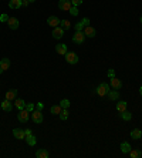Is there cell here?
Returning a JSON list of instances; mask_svg holds the SVG:
<instances>
[{
	"label": "cell",
	"instance_id": "7bdbcfd3",
	"mask_svg": "<svg viewBox=\"0 0 142 158\" xmlns=\"http://www.w3.org/2000/svg\"><path fill=\"white\" fill-rule=\"evenodd\" d=\"M3 71H4V70H3V69H1V67H0V73H3Z\"/></svg>",
	"mask_w": 142,
	"mask_h": 158
},
{
	"label": "cell",
	"instance_id": "7402d4cb",
	"mask_svg": "<svg viewBox=\"0 0 142 158\" xmlns=\"http://www.w3.org/2000/svg\"><path fill=\"white\" fill-rule=\"evenodd\" d=\"M10 60H9V58H1V60H0V67H1V69H3V70H9V69H10Z\"/></svg>",
	"mask_w": 142,
	"mask_h": 158
},
{
	"label": "cell",
	"instance_id": "8d00e7d4",
	"mask_svg": "<svg viewBox=\"0 0 142 158\" xmlns=\"http://www.w3.org/2000/svg\"><path fill=\"white\" fill-rule=\"evenodd\" d=\"M108 77H110V79L115 77V71H114V69H110V70H108Z\"/></svg>",
	"mask_w": 142,
	"mask_h": 158
},
{
	"label": "cell",
	"instance_id": "ee69618b",
	"mask_svg": "<svg viewBox=\"0 0 142 158\" xmlns=\"http://www.w3.org/2000/svg\"><path fill=\"white\" fill-rule=\"evenodd\" d=\"M141 23H142V14H141Z\"/></svg>",
	"mask_w": 142,
	"mask_h": 158
},
{
	"label": "cell",
	"instance_id": "b9f144b4",
	"mask_svg": "<svg viewBox=\"0 0 142 158\" xmlns=\"http://www.w3.org/2000/svg\"><path fill=\"white\" fill-rule=\"evenodd\" d=\"M139 93H141V95H142V87H139Z\"/></svg>",
	"mask_w": 142,
	"mask_h": 158
},
{
	"label": "cell",
	"instance_id": "4fadbf2b",
	"mask_svg": "<svg viewBox=\"0 0 142 158\" xmlns=\"http://www.w3.org/2000/svg\"><path fill=\"white\" fill-rule=\"evenodd\" d=\"M6 98H7V100H10V101H14V100L17 98V90L11 88V90L6 91Z\"/></svg>",
	"mask_w": 142,
	"mask_h": 158
},
{
	"label": "cell",
	"instance_id": "ac0fdd59",
	"mask_svg": "<svg viewBox=\"0 0 142 158\" xmlns=\"http://www.w3.org/2000/svg\"><path fill=\"white\" fill-rule=\"evenodd\" d=\"M129 135H131V138H134V140H139V138L142 137V131L139 130V128H134Z\"/></svg>",
	"mask_w": 142,
	"mask_h": 158
},
{
	"label": "cell",
	"instance_id": "d6a6232c",
	"mask_svg": "<svg viewBox=\"0 0 142 158\" xmlns=\"http://www.w3.org/2000/svg\"><path fill=\"white\" fill-rule=\"evenodd\" d=\"M26 110L29 111V113H33V111H34V104H26Z\"/></svg>",
	"mask_w": 142,
	"mask_h": 158
},
{
	"label": "cell",
	"instance_id": "cb8c5ba5",
	"mask_svg": "<svg viewBox=\"0 0 142 158\" xmlns=\"http://www.w3.org/2000/svg\"><path fill=\"white\" fill-rule=\"evenodd\" d=\"M119 115H121V118L124 120V121H129V120L132 118V114H131V113H129V111H122V113H121V114H119Z\"/></svg>",
	"mask_w": 142,
	"mask_h": 158
},
{
	"label": "cell",
	"instance_id": "83f0119b",
	"mask_svg": "<svg viewBox=\"0 0 142 158\" xmlns=\"http://www.w3.org/2000/svg\"><path fill=\"white\" fill-rule=\"evenodd\" d=\"M61 110H63V108H61L60 105H53V107L50 108V111H51V114H55V115H58V114L61 113Z\"/></svg>",
	"mask_w": 142,
	"mask_h": 158
},
{
	"label": "cell",
	"instance_id": "603a6c76",
	"mask_svg": "<svg viewBox=\"0 0 142 158\" xmlns=\"http://www.w3.org/2000/svg\"><path fill=\"white\" fill-rule=\"evenodd\" d=\"M121 151H122L124 154H128V152L131 151V145H129V142H126V141L121 142Z\"/></svg>",
	"mask_w": 142,
	"mask_h": 158
},
{
	"label": "cell",
	"instance_id": "5bb4252c",
	"mask_svg": "<svg viewBox=\"0 0 142 158\" xmlns=\"http://www.w3.org/2000/svg\"><path fill=\"white\" fill-rule=\"evenodd\" d=\"M13 135L16 137L17 140H23V138H26L24 130H22V128H14V130H13Z\"/></svg>",
	"mask_w": 142,
	"mask_h": 158
},
{
	"label": "cell",
	"instance_id": "f35d334b",
	"mask_svg": "<svg viewBox=\"0 0 142 158\" xmlns=\"http://www.w3.org/2000/svg\"><path fill=\"white\" fill-rule=\"evenodd\" d=\"M43 108H44V105H43V103H37V110H43Z\"/></svg>",
	"mask_w": 142,
	"mask_h": 158
},
{
	"label": "cell",
	"instance_id": "d590c367",
	"mask_svg": "<svg viewBox=\"0 0 142 158\" xmlns=\"http://www.w3.org/2000/svg\"><path fill=\"white\" fill-rule=\"evenodd\" d=\"M81 22H82V24H84L85 27H87V26H90V19H88V17H84Z\"/></svg>",
	"mask_w": 142,
	"mask_h": 158
},
{
	"label": "cell",
	"instance_id": "6da1fadb",
	"mask_svg": "<svg viewBox=\"0 0 142 158\" xmlns=\"http://www.w3.org/2000/svg\"><path fill=\"white\" fill-rule=\"evenodd\" d=\"M108 91H110V84H107V83H100L97 86V88H95V93L100 97H105L108 94Z\"/></svg>",
	"mask_w": 142,
	"mask_h": 158
},
{
	"label": "cell",
	"instance_id": "7a4b0ae2",
	"mask_svg": "<svg viewBox=\"0 0 142 158\" xmlns=\"http://www.w3.org/2000/svg\"><path fill=\"white\" fill-rule=\"evenodd\" d=\"M65 61L68 64H77L78 63V56H77V53H74V51H67V54H65Z\"/></svg>",
	"mask_w": 142,
	"mask_h": 158
},
{
	"label": "cell",
	"instance_id": "7c38bea8",
	"mask_svg": "<svg viewBox=\"0 0 142 158\" xmlns=\"http://www.w3.org/2000/svg\"><path fill=\"white\" fill-rule=\"evenodd\" d=\"M84 34H85V37H95V32L94 27H91V26H87V27H84Z\"/></svg>",
	"mask_w": 142,
	"mask_h": 158
},
{
	"label": "cell",
	"instance_id": "9c48e42d",
	"mask_svg": "<svg viewBox=\"0 0 142 158\" xmlns=\"http://www.w3.org/2000/svg\"><path fill=\"white\" fill-rule=\"evenodd\" d=\"M63 36H64V29L63 27H60V26L54 27V30H53V37H54V39H61Z\"/></svg>",
	"mask_w": 142,
	"mask_h": 158
},
{
	"label": "cell",
	"instance_id": "1f68e13d",
	"mask_svg": "<svg viewBox=\"0 0 142 158\" xmlns=\"http://www.w3.org/2000/svg\"><path fill=\"white\" fill-rule=\"evenodd\" d=\"M70 13L72 16H78V9L75 7V6H72V7L70 9Z\"/></svg>",
	"mask_w": 142,
	"mask_h": 158
},
{
	"label": "cell",
	"instance_id": "f6af8a7d",
	"mask_svg": "<svg viewBox=\"0 0 142 158\" xmlns=\"http://www.w3.org/2000/svg\"><path fill=\"white\" fill-rule=\"evenodd\" d=\"M0 110H1V105H0Z\"/></svg>",
	"mask_w": 142,
	"mask_h": 158
},
{
	"label": "cell",
	"instance_id": "e575fe53",
	"mask_svg": "<svg viewBox=\"0 0 142 158\" xmlns=\"http://www.w3.org/2000/svg\"><path fill=\"white\" fill-rule=\"evenodd\" d=\"M7 20H9V16H7V14H4V13H3V14L0 16V22H3V23L6 22V23H7Z\"/></svg>",
	"mask_w": 142,
	"mask_h": 158
},
{
	"label": "cell",
	"instance_id": "8fae6325",
	"mask_svg": "<svg viewBox=\"0 0 142 158\" xmlns=\"http://www.w3.org/2000/svg\"><path fill=\"white\" fill-rule=\"evenodd\" d=\"M7 24H9V27H10L11 30H16L17 27H19V20H17L16 17H9Z\"/></svg>",
	"mask_w": 142,
	"mask_h": 158
},
{
	"label": "cell",
	"instance_id": "f1b7e54d",
	"mask_svg": "<svg viewBox=\"0 0 142 158\" xmlns=\"http://www.w3.org/2000/svg\"><path fill=\"white\" fill-rule=\"evenodd\" d=\"M60 26L63 27L64 30H68V29H71V23L68 22V20H61V22H60Z\"/></svg>",
	"mask_w": 142,
	"mask_h": 158
},
{
	"label": "cell",
	"instance_id": "ffe728a7",
	"mask_svg": "<svg viewBox=\"0 0 142 158\" xmlns=\"http://www.w3.org/2000/svg\"><path fill=\"white\" fill-rule=\"evenodd\" d=\"M26 142L29 144V145H36V142H37V137L36 135H26Z\"/></svg>",
	"mask_w": 142,
	"mask_h": 158
},
{
	"label": "cell",
	"instance_id": "30bf717a",
	"mask_svg": "<svg viewBox=\"0 0 142 158\" xmlns=\"http://www.w3.org/2000/svg\"><path fill=\"white\" fill-rule=\"evenodd\" d=\"M111 87L114 88V90H119V88L122 87V81L117 77H112L111 79Z\"/></svg>",
	"mask_w": 142,
	"mask_h": 158
},
{
	"label": "cell",
	"instance_id": "ba28073f",
	"mask_svg": "<svg viewBox=\"0 0 142 158\" xmlns=\"http://www.w3.org/2000/svg\"><path fill=\"white\" fill-rule=\"evenodd\" d=\"M47 23L50 27H57V26H60V19L57 16H50L47 19Z\"/></svg>",
	"mask_w": 142,
	"mask_h": 158
},
{
	"label": "cell",
	"instance_id": "52a82bcc",
	"mask_svg": "<svg viewBox=\"0 0 142 158\" xmlns=\"http://www.w3.org/2000/svg\"><path fill=\"white\" fill-rule=\"evenodd\" d=\"M0 105H1V110L3 111H7V113H10V111L13 110V104H11V101L10 100H4L3 103H0Z\"/></svg>",
	"mask_w": 142,
	"mask_h": 158
},
{
	"label": "cell",
	"instance_id": "44dd1931",
	"mask_svg": "<svg viewBox=\"0 0 142 158\" xmlns=\"http://www.w3.org/2000/svg\"><path fill=\"white\" fill-rule=\"evenodd\" d=\"M9 7L10 9H20L22 7V0H10V1H9Z\"/></svg>",
	"mask_w": 142,
	"mask_h": 158
},
{
	"label": "cell",
	"instance_id": "484cf974",
	"mask_svg": "<svg viewBox=\"0 0 142 158\" xmlns=\"http://www.w3.org/2000/svg\"><path fill=\"white\" fill-rule=\"evenodd\" d=\"M126 110V101H119V103H117V111H119V113H122V111Z\"/></svg>",
	"mask_w": 142,
	"mask_h": 158
},
{
	"label": "cell",
	"instance_id": "2e32d148",
	"mask_svg": "<svg viewBox=\"0 0 142 158\" xmlns=\"http://www.w3.org/2000/svg\"><path fill=\"white\" fill-rule=\"evenodd\" d=\"M107 97L110 98L111 101H117L119 98V93H118V90H112V91H108V94H107Z\"/></svg>",
	"mask_w": 142,
	"mask_h": 158
},
{
	"label": "cell",
	"instance_id": "f546056e",
	"mask_svg": "<svg viewBox=\"0 0 142 158\" xmlns=\"http://www.w3.org/2000/svg\"><path fill=\"white\" fill-rule=\"evenodd\" d=\"M70 104L71 103L67 100V98H64V100L60 101V107H61V108H68V107H70Z\"/></svg>",
	"mask_w": 142,
	"mask_h": 158
},
{
	"label": "cell",
	"instance_id": "8992f818",
	"mask_svg": "<svg viewBox=\"0 0 142 158\" xmlns=\"http://www.w3.org/2000/svg\"><path fill=\"white\" fill-rule=\"evenodd\" d=\"M32 120L33 123H36V124H40V123H43V114H41V111L40 110H34L32 113Z\"/></svg>",
	"mask_w": 142,
	"mask_h": 158
},
{
	"label": "cell",
	"instance_id": "3957f363",
	"mask_svg": "<svg viewBox=\"0 0 142 158\" xmlns=\"http://www.w3.org/2000/svg\"><path fill=\"white\" fill-rule=\"evenodd\" d=\"M84 40H85V34H84L82 30H81V32H75L72 34V41H74L75 44H82Z\"/></svg>",
	"mask_w": 142,
	"mask_h": 158
},
{
	"label": "cell",
	"instance_id": "d4e9b609",
	"mask_svg": "<svg viewBox=\"0 0 142 158\" xmlns=\"http://www.w3.org/2000/svg\"><path fill=\"white\" fill-rule=\"evenodd\" d=\"M128 154H129V157H131V158H139L142 155L139 150H132V148H131V151H129Z\"/></svg>",
	"mask_w": 142,
	"mask_h": 158
},
{
	"label": "cell",
	"instance_id": "9a60e30c",
	"mask_svg": "<svg viewBox=\"0 0 142 158\" xmlns=\"http://www.w3.org/2000/svg\"><path fill=\"white\" fill-rule=\"evenodd\" d=\"M55 51L58 53V54H61V56H65L67 54V44H57L55 46Z\"/></svg>",
	"mask_w": 142,
	"mask_h": 158
},
{
	"label": "cell",
	"instance_id": "ab89813d",
	"mask_svg": "<svg viewBox=\"0 0 142 158\" xmlns=\"http://www.w3.org/2000/svg\"><path fill=\"white\" fill-rule=\"evenodd\" d=\"M24 134H26V135H30V134H33V133H32V130H24Z\"/></svg>",
	"mask_w": 142,
	"mask_h": 158
},
{
	"label": "cell",
	"instance_id": "e0dca14e",
	"mask_svg": "<svg viewBox=\"0 0 142 158\" xmlns=\"http://www.w3.org/2000/svg\"><path fill=\"white\" fill-rule=\"evenodd\" d=\"M36 157L37 158H48V151L46 148H40L36 151Z\"/></svg>",
	"mask_w": 142,
	"mask_h": 158
},
{
	"label": "cell",
	"instance_id": "836d02e7",
	"mask_svg": "<svg viewBox=\"0 0 142 158\" xmlns=\"http://www.w3.org/2000/svg\"><path fill=\"white\" fill-rule=\"evenodd\" d=\"M71 4L77 7V6H80V4H82V0H71Z\"/></svg>",
	"mask_w": 142,
	"mask_h": 158
},
{
	"label": "cell",
	"instance_id": "60d3db41",
	"mask_svg": "<svg viewBox=\"0 0 142 158\" xmlns=\"http://www.w3.org/2000/svg\"><path fill=\"white\" fill-rule=\"evenodd\" d=\"M34 1H36V0H29V3H34Z\"/></svg>",
	"mask_w": 142,
	"mask_h": 158
},
{
	"label": "cell",
	"instance_id": "5b68a950",
	"mask_svg": "<svg viewBox=\"0 0 142 158\" xmlns=\"http://www.w3.org/2000/svg\"><path fill=\"white\" fill-rule=\"evenodd\" d=\"M58 7L64 12H70V9L72 7L71 0H58Z\"/></svg>",
	"mask_w": 142,
	"mask_h": 158
},
{
	"label": "cell",
	"instance_id": "74e56055",
	"mask_svg": "<svg viewBox=\"0 0 142 158\" xmlns=\"http://www.w3.org/2000/svg\"><path fill=\"white\" fill-rule=\"evenodd\" d=\"M30 3H29V0H22V7H27Z\"/></svg>",
	"mask_w": 142,
	"mask_h": 158
},
{
	"label": "cell",
	"instance_id": "4316f807",
	"mask_svg": "<svg viewBox=\"0 0 142 158\" xmlns=\"http://www.w3.org/2000/svg\"><path fill=\"white\" fill-rule=\"evenodd\" d=\"M58 115H60V118L63 120V121H65V120L68 118V108H63L61 113H60Z\"/></svg>",
	"mask_w": 142,
	"mask_h": 158
},
{
	"label": "cell",
	"instance_id": "4dcf8cb0",
	"mask_svg": "<svg viewBox=\"0 0 142 158\" xmlns=\"http://www.w3.org/2000/svg\"><path fill=\"white\" fill-rule=\"evenodd\" d=\"M84 27H85V26L82 24V22H78V23H77V24H75V26H74V29H75V32H81V30H82Z\"/></svg>",
	"mask_w": 142,
	"mask_h": 158
},
{
	"label": "cell",
	"instance_id": "277c9868",
	"mask_svg": "<svg viewBox=\"0 0 142 158\" xmlns=\"http://www.w3.org/2000/svg\"><path fill=\"white\" fill-rule=\"evenodd\" d=\"M29 117H30V113L26 110H20L19 111V114H17V120L20 121V123H27L29 121Z\"/></svg>",
	"mask_w": 142,
	"mask_h": 158
},
{
	"label": "cell",
	"instance_id": "d6986e66",
	"mask_svg": "<svg viewBox=\"0 0 142 158\" xmlns=\"http://www.w3.org/2000/svg\"><path fill=\"white\" fill-rule=\"evenodd\" d=\"M14 105H16V108L19 111L26 108V103H24V100H22V98H16V100H14Z\"/></svg>",
	"mask_w": 142,
	"mask_h": 158
}]
</instances>
